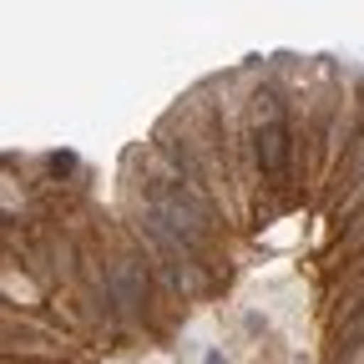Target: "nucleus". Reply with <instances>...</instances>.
Instances as JSON below:
<instances>
[{"label": "nucleus", "instance_id": "obj_1", "mask_svg": "<svg viewBox=\"0 0 364 364\" xmlns=\"http://www.w3.org/2000/svg\"><path fill=\"white\" fill-rule=\"evenodd\" d=\"M112 299L122 304V314H142V304H147V273H142V263H132V258L112 263Z\"/></svg>", "mask_w": 364, "mask_h": 364}, {"label": "nucleus", "instance_id": "obj_2", "mask_svg": "<svg viewBox=\"0 0 364 364\" xmlns=\"http://www.w3.org/2000/svg\"><path fill=\"white\" fill-rule=\"evenodd\" d=\"M253 152H258V167L279 177L284 162H289V127L284 122H258L253 127Z\"/></svg>", "mask_w": 364, "mask_h": 364}, {"label": "nucleus", "instance_id": "obj_3", "mask_svg": "<svg viewBox=\"0 0 364 364\" xmlns=\"http://www.w3.org/2000/svg\"><path fill=\"white\" fill-rule=\"evenodd\" d=\"M359 339H364V309H359V314H354V318H349V324H344V344H349V349H354V344H359Z\"/></svg>", "mask_w": 364, "mask_h": 364}, {"label": "nucleus", "instance_id": "obj_4", "mask_svg": "<svg viewBox=\"0 0 364 364\" xmlns=\"http://www.w3.org/2000/svg\"><path fill=\"white\" fill-rule=\"evenodd\" d=\"M203 364H223V354H218V349H208V354H203Z\"/></svg>", "mask_w": 364, "mask_h": 364}]
</instances>
